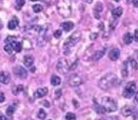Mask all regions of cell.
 <instances>
[{"instance_id": "33", "label": "cell", "mask_w": 138, "mask_h": 120, "mask_svg": "<svg viewBox=\"0 0 138 120\" xmlns=\"http://www.w3.org/2000/svg\"><path fill=\"white\" fill-rule=\"evenodd\" d=\"M16 2L18 7H19L20 8H21L22 7H23V6L26 3L25 0H16Z\"/></svg>"}, {"instance_id": "41", "label": "cell", "mask_w": 138, "mask_h": 120, "mask_svg": "<svg viewBox=\"0 0 138 120\" xmlns=\"http://www.w3.org/2000/svg\"><path fill=\"white\" fill-rule=\"evenodd\" d=\"M133 3L135 7L138 8V0H133Z\"/></svg>"}, {"instance_id": "46", "label": "cell", "mask_w": 138, "mask_h": 120, "mask_svg": "<svg viewBox=\"0 0 138 120\" xmlns=\"http://www.w3.org/2000/svg\"><path fill=\"white\" fill-rule=\"evenodd\" d=\"M137 58H138V52H137Z\"/></svg>"}, {"instance_id": "36", "label": "cell", "mask_w": 138, "mask_h": 120, "mask_svg": "<svg viewBox=\"0 0 138 120\" xmlns=\"http://www.w3.org/2000/svg\"><path fill=\"white\" fill-rule=\"evenodd\" d=\"M55 95H56V96L57 97V99H58L61 97V95H62L61 89H57L56 91H55Z\"/></svg>"}, {"instance_id": "7", "label": "cell", "mask_w": 138, "mask_h": 120, "mask_svg": "<svg viewBox=\"0 0 138 120\" xmlns=\"http://www.w3.org/2000/svg\"><path fill=\"white\" fill-rule=\"evenodd\" d=\"M82 83L81 77L77 74H72L69 78V85L71 87H77Z\"/></svg>"}, {"instance_id": "34", "label": "cell", "mask_w": 138, "mask_h": 120, "mask_svg": "<svg viewBox=\"0 0 138 120\" xmlns=\"http://www.w3.org/2000/svg\"><path fill=\"white\" fill-rule=\"evenodd\" d=\"M78 64V59L75 61V62L71 65V67H70V70H74L77 68Z\"/></svg>"}, {"instance_id": "17", "label": "cell", "mask_w": 138, "mask_h": 120, "mask_svg": "<svg viewBox=\"0 0 138 120\" xmlns=\"http://www.w3.org/2000/svg\"><path fill=\"white\" fill-rule=\"evenodd\" d=\"M34 58L33 57V56L28 55L24 57L23 63L26 67H30V66H31L34 63Z\"/></svg>"}, {"instance_id": "3", "label": "cell", "mask_w": 138, "mask_h": 120, "mask_svg": "<svg viewBox=\"0 0 138 120\" xmlns=\"http://www.w3.org/2000/svg\"><path fill=\"white\" fill-rule=\"evenodd\" d=\"M57 9L59 14L64 19L70 17L72 13L70 0H58Z\"/></svg>"}, {"instance_id": "28", "label": "cell", "mask_w": 138, "mask_h": 120, "mask_svg": "<svg viewBox=\"0 0 138 120\" xmlns=\"http://www.w3.org/2000/svg\"><path fill=\"white\" fill-rule=\"evenodd\" d=\"M65 118L68 120H72L76 119V115L75 114L71 112H68L65 116Z\"/></svg>"}, {"instance_id": "12", "label": "cell", "mask_w": 138, "mask_h": 120, "mask_svg": "<svg viewBox=\"0 0 138 120\" xmlns=\"http://www.w3.org/2000/svg\"><path fill=\"white\" fill-rule=\"evenodd\" d=\"M48 93V89L46 87L38 89L34 94V96L36 99L42 98L46 96Z\"/></svg>"}, {"instance_id": "19", "label": "cell", "mask_w": 138, "mask_h": 120, "mask_svg": "<svg viewBox=\"0 0 138 120\" xmlns=\"http://www.w3.org/2000/svg\"><path fill=\"white\" fill-rule=\"evenodd\" d=\"M93 108L94 110L95 111V112L98 114H104L106 112L103 106L102 105L101 106L97 103H95L94 104Z\"/></svg>"}, {"instance_id": "32", "label": "cell", "mask_w": 138, "mask_h": 120, "mask_svg": "<svg viewBox=\"0 0 138 120\" xmlns=\"http://www.w3.org/2000/svg\"><path fill=\"white\" fill-rule=\"evenodd\" d=\"M62 34V32L61 30H57L53 33V36L55 37L56 39H59L60 37L61 36V35Z\"/></svg>"}, {"instance_id": "11", "label": "cell", "mask_w": 138, "mask_h": 120, "mask_svg": "<svg viewBox=\"0 0 138 120\" xmlns=\"http://www.w3.org/2000/svg\"><path fill=\"white\" fill-rule=\"evenodd\" d=\"M11 80V76L9 73L6 71L0 72V82L7 85L8 84Z\"/></svg>"}, {"instance_id": "22", "label": "cell", "mask_w": 138, "mask_h": 120, "mask_svg": "<svg viewBox=\"0 0 138 120\" xmlns=\"http://www.w3.org/2000/svg\"><path fill=\"white\" fill-rule=\"evenodd\" d=\"M18 25H19V22L16 19H13L9 22L8 27L10 30H14Z\"/></svg>"}, {"instance_id": "39", "label": "cell", "mask_w": 138, "mask_h": 120, "mask_svg": "<svg viewBox=\"0 0 138 120\" xmlns=\"http://www.w3.org/2000/svg\"><path fill=\"white\" fill-rule=\"evenodd\" d=\"M43 105L44 107H46V108H49L50 107V103L47 101H46L45 100V101H44L43 102Z\"/></svg>"}, {"instance_id": "8", "label": "cell", "mask_w": 138, "mask_h": 120, "mask_svg": "<svg viewBox=\"0 0 138 120\" xmlns=\"http://www.w3.org/2000/svg\"><path fill=\"white\" fill-rule=\"evenodd\" d=\"M13 73L15 75L22 79H26L28 74V71L26 70V69L20 65L16 66L14 68Z\"/></svg>"}, {"instance_id": "27", "label": "cell", "mask_w": 138, "mask_h": 120, "mask_svg": "<svg viewBox=\"0 0 138 120\" xmlns=\"http://www.w3.org/2000/svg\"><path fill=\"white\" fill-rule=\"evenodd\" d=\"M37 116L40 119H45L46 118V113L44 111V109H40L39 111H38Z\"/></svg>"}, {"instance_id": "2", "label": "cell", "mask_w": 138, "mask_h": 120, "mask_svg": "<svg viewBox=\"0 0 138 120\" xmlns=\"http://www.w3.org/2000/svg\"><path fill=\"white\" fill-rule=\"evenodd\" d=\"M81 32L79 31H77L74 32L67 39L63 45L64 54L68 55L70 53L71 48L75 46L78 42H79L81 39Z\"/></svg>"}, {"instance_id": "35", "label": "cell", "mask_w": 138, "mask_h": 120, "mask_svg": "<svg viewBox=\"0 0 138 120\" xmlns=\"http://www.w3.org/2000/svg\"><path fill=\"white\" fill-rule=\"evenodd\" d=\"M98 37V34L96 33H93L90 34V39L91 40H95L97 39V38Z\"/></svg>"}, {"instance_id": "37", "label": "cell", "mask_w": 138, "mask_h": 120, "mask_svg": "<svg viewBox=\"0 0 138 120\" xmlns=\"http://www.w3.org/2000/svg\"><path fill=\"white\" fill-rule=\"evenodd\" d=\"M5 101V96L3 93L0 92V103L3 102Z\"/></svg>"}, {"instance_id": "16", "label": "cell", "mask_w": 138, "mask_h": 120, "mask_svg": "<svg viewBox=\"0 0 138 120\" xmlns=\"http://www.w3.org/2000/svg\"><path fill=\"white\" fill-rule=\"evenodd\" d=\"M121 114L125 117H128L132 115L133 111L129 106H125L121 109Z\"/></svg>"}, {"instance_id": "15", "label": "cell", "mask_w": 138, "mask_h": 120, "mask_svg": "<svg viewBox=\"0 0 138 120\" xmlns=\"http://www.w3.org/2000/svg\"><path fill=\"white\" fill-rule=\"evenodd\" d=\"M11 46L12 48L17 52H20L22 50V44L19 42L16 41L15 40L11 41L9 43Z\"/></svg>"}, {"instance_id": "42", "label": "cell", "mask_w": 138, "mask_h": 120, "mask_svg": "<svg viewBox=\"0 0 138 120\" xmlns=\"http://www.w3.org/2000/svg\"><path fill=\"white\" fill-rule=\"evenodd\" d=\"M82 1H83L84 2H85L88 4H90L93 2V0H82Z\"/></svg>"}, {"instance_id": "23", "label": "cell", "mask_w": 138, "mask_h": 120, "mask_svg": "<svg viewBox=\"0 0 138 120\" xmlns=\"http://www.w3.org/2000/svg\"><path fill=\"white\" fill-rule=\"evenodd\" d=\"M127 63L126 62H124L123 64V67L121 69V75L123 77L126 78L128 76V70H127Z\"/></svg>"}, {"instance_id": "5", "label": "cell", "mask_w": 138, "mask_h": 120, "mask_svg": "<svg viewBox=\"0 0 138 120\" xmlns=\"http://www.w3.org/2000/svg\"><path fill=\"white\" fill-rule=\"evenodd\" d=\"M56 69L58 73L62 75H65L70 71V66L67 59L62 57L59 58L56 64Z\"/></svg>"}, {"instance_id": "10", "label": "cell", "mask_w": 138, "mask_h": 120, "mask_svg": "<svg viewBox=\"0 0 138 120\" xmlns=\"http://www.w3.org/2000/svg\"><path fill=\"white\" fill-rule=\"evenodd\" d=\"M120 55V50L119 49L115 48L112 49L109 53V58L112 61H116L119 59Z\"/></svg>"}, {"instance_id": "13", "label": "cell", "mask_w": 138, "mask_h": 120, "mask_svg": "<svg viewBox=\"0 0 138 120\" xmlns=\"http://www.w3.org/2000/svg\"><path fill=\"white\" fill-rule=\"evenodd\" d=\"M106 52V49H103L102 50H98L95 51V52L93 54L92 56V59L93 61H97L100 59H101L103 57Z\"/></svg>"}, {"instance_id": "44", "label": "cell", "mask_w": 138, "mask_h": 120, "mask_svg": "<svg viewBox=\"0 0 138 120\" xmlns=\"http://www.w3.org/2000/svg\"><path fill=\"white\" fill-rule=\"evenodd\" d=\"M113 1H115L116 2H119L121 0H113Z\"/></svg>"}, {"instance_id": "31", "label": "cell", "mask_w": 138, "mask_h": 120, "mask_svg": "<svg viewBox=\"0 0 138 120\" xmlns=\"http://www.w3.org/2000/svg\"><path fill=\"white\" fill-rule=\"evenodd\" d=\"M4 50L7 53L9 54H12V52H13V48H12V47L10 46V44H7L4 46Z\"/></svg>"}, {"instance_id": "38", "label": "cell", "mask_w": 138, "mask_h": 120, "mask_svg": "<svg viewBox=\"0 0 138 120\" xmlns=\"http://www.w3.org/2000/svg\"><path fill=\"white\" fill-rule=\"evenodd\" d=\"M135 41L136 42H138V30H135L134 33V36Z\"/></svg>"}, {"instance_id": "40", "label": "cell", "mask_w": 138, "mask_h": 120, "mask_svg": "<svg viewBox=\"0 0 138 120\" xmlns=\"http://www.w3.org/2000/svg\"><path fill=\"white\" fill-rule=\"evenodd\" d=\"M0 119H1V120H6V119H7V118L2 113H0Z\"/></svg>"}, {"instance_id": "45", "label": "cell", "mask_w": 138, "mask_h": 120, "mask_svg": "<svg viewBox=\"0 0 138 120\" xmlns=\"http://www.w3.org/2000/svg\"><path fill=\"white\" fill-rule=\"evenodd\" d=\"M32 2H35V1H39V0H30Z\"/></svg>"}, {"instance_id": "4", "label": "cell", "mask_w": 138, "mask_h": 120, "mask_svg": "<svg viewBox=\"0 0 138 120\" xmlns=\"http://www.w3.org/2000/svg\"><path fill=\"white\" fill-rule=\"evenodd\" d=\"M101 103L106 112H115L118 109L117 102L112 98L104 96L102 98Z\"/></svg>"}, {"instance_id": "43", "label": "cell", "mask_w": 138, "mask_h": 120, "mask_svg": "<svg viewBox=\"0 0 138 120\" xmlns=\"http://www.w3.org/2000/svg\"><path fill=\"white\" fill-rule=\"evenodd\" d=\"M135 99L136 100V102L138 103V92L136 93V95L135 96Z\"/></svg>"}, {"instance_id": "26", "label": "cell", "mask_w": 138, "mask_h": 120, "mask_svg": "<svg viewBox=\"0 0 138 120\" xmlns=\"http://www.w3.org/2000/svg\"><path fill=\"white\" fill-rule=\"evenodd\" d=\"M33 9L35 13H38L43 10V6L40 4H36L33 6Z\"/></svg>"}, {"instance_id": "1", "label": "cell", "mask_w": 138, "mask_h": 120, "mask_svg": "<svg viewBox=\"0 0 138 120\" xmlns=\"http://www.w3.org/2000/svg\"><path fill=\"white\" fill-rule=\"evenodd\" d=\"M120 80L117 75L112 73H109L101 78L98 82V86L103 91H107L114 87L118 86Z\"/></svg>"}, {"instance_id": "14", "label": "cell", "mask_w": 138, "mask_h": 120, "mask_svg": "<svg viewBox=\"0 0 138 120\" xmlns=\"http://www.w3.org/2000/svg\"><path fill=\"white\" fill-rule=\"evenodd\" d=\"M61 27L66 32H69L72 30L75 27V24L71 21L64 22L61 24Z\"/></svg>"}, {"instance_id": "9", "label": "cell", "mask_w": 138, "mask_h": 120, "mask_svg": "<svg viewBox=\"0 0 138 120\" xmlns=\"http://www.w3.org/2000/svg\"><path fill=\"white\" fill-rule=\"evenodd\" d=\"M103 10V5L101 2H97L94 5L93 8V13L94 16L96 19L99 20L101 17L100 13Z\"/></svg>"}, {"instance_id": "6", "label": "cell", "mask_w": 138, "mask_h": 120, "mask_svg": "<svg viewBox=\"0 0 138 120\" xmlns=\"http://www.w3.org/2000/svg\"><path fill=\"white\" fill-rule=\"evenodd\" d=\"M136 88V84L134 82H128L123 89V96L125 99H131L134 95Z\"/></svg>"}, {"instance_id": "20", "label": "cell", "mask_w": 138, "mask_h": 120, "mask_svg": "<svg viewBox=\"0 0 138 120\" xmlns=\"http://www.w3.org/2000/svg\"><path fill=\"white\" fill-rule=\"evenodd\" d=\"M123 13V9L120 7L115 8L112 11V16L115 18L120 17L122 15Z\"/></svg>"}, {"instance_id": "18", "label": "cell", "mask_w": 138, "mask_h": 120, "mask_svg": "<svg viewBox=\"0 0 138 120\" xmlns=\"http://www.w3.org/2000/svg\"><path fill=\"white\" fill-rule=\"evenodd\" d=\"M133 40H134V36L131 33H127L126 34H125L123 38L124 42V43L127 45H129L131 43H132Z\"/></svg>"}, {"instance_id": "25", "label": "cell", "mask_w": 138, "mask_h": 120, "mask_svg": "<svg viewBox=\"0 0 138 120\" xmlns=\"http://www.w3.org/2000/svg\"><path fill=\"white\" fill-rule=\"evenodd\" d=\"M23 90V86L22 85H18L14 87L13 89V93L15 95L19 94L20 92H22Z\"/></svg>"}, {"instance_id": "21", "label": "cell", "mask_w": 138, "mask_h": 120, "mask_svg": "<svg viewBox=\"0 0 138 120\" xmlns=\"http://www.w3.org/2000/svg\"><path fill=\"white\" fill-rule=\"evenodd\" d=\"M61 83V79L60 77L53 75L51 78V84L53 86H59Z\"/></svg>"}, {"instance_id": "24", "label": "cell", "mask_w": 138, "mask_h": 120, "mask_svg": "<svg viewBox=\"0 0 138 120\" xmlns=\"http://www.w3.org/2000/svg\"><path fill=\"white\" fill-rule=\"evenodd\" d=\"M118 23V20H117V18L113 17L112 19H111L110 20V25H109L110 28L112 30L115 29L116 26H117Z\"/></svg>"}, {"instance_id": "30", "label": "cell", "mask_w": 138, "mask_h": 120, "mask_svg": "<svg viewBox=\"0 0 138 120\" xmlns=\"http://www.w3.org/2000/svg\"><path fill=\"white\" fill-rule=\"evenodd\" d=\"M130 63L131 65V67L134 70H136L138 69V63L134 59H132L130 61Z\"/></svg>"}, {"instance_id": "29", "label": "cell", "mask_w": 138, "mask_h": 120, "mask_svg": "<svg viewBox=\"0 0 138 120\" xmlns=\"http://www.w3.org/2000/svg\"><path fill=\"white\" fill-rule=\"evenodd\" d=\"M15 111V108L12 107V106H9L8 107V108L6 110V114L8 116H11L12 115H13V114L14 113Z\"/></svg>"}]
</instances>
